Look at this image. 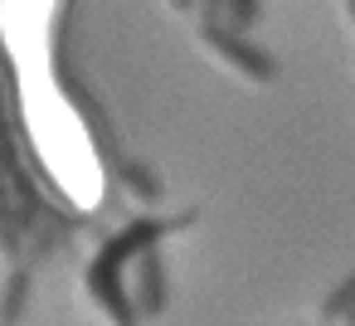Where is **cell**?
<instances>
[{
	"label": "cell",
	"instance_id": "cell-1",
	"mask_svg": "<svg viewBox=\"0 0 355 326\" xmlns=\"http://www.w3.org/2000/svg\"><path fill=\"white\" fill-rule=\"evenodd\" d=\"M195 44L224 74H234L239 83H253V88H272L277 83V59L268 49H258L248 35H229L224 25H195Z\"/></svg>",
	"mask_w": 355,
	"mask_h": 326
},
{
	"label": "cell",
	"instance_id": "cell-9",
	"mask_svg": "<svg viewBox=\"0 0 355 326\" xmlns=\"http://www.w3.org/2000/svg\"><path fill=\"white\" fill-rule=\"evenodd\" d=\"M219 10L224 0H200V25H219Z\"/></svg>",
	"mask_w": 355,
	"mask_h": 326
},
{
	"label": "cell",
	"instance_id": "cell-2",
	"mask_svg": "<svg viewBox=\"0 0 355 326\" xmlns=\"http://www.w3.org/2000/svg\"><path fill=\"white\" fill-rule=\"evenodd\" d=\"M195 219H200V209H180V214H137V219H127L122 229H112V234L98 243L93 258H103V263H112V268H127V263H137L146 248H161L166 239L195 229Z\"/></svg>",
	"mask_w": 355,
	"mask_h": 326
},
{
	"label": "cell",
	"instance_id": "cell-11",
	"mask_svg": "<svg viewBox=\"0 0 355 326\" xmlns=\"http://www.w3.org/2000/svg\"><path fill=\"white\" fill-rule=\"evenodd\" d=\"M340 15H345V30L355 35V0H340Z\"/></svg>",
	"mask_w": 355,
	"mask_h": 326
},
{
	"label": "cell",
	"instance_id": "cell-6",
	"mask_svg": "<svg viewBox=\"0 0 355 326\" xmlns=\"http://www.w3.org/2000/svg\"><path fill=\"white\" fill-rule=\"evenodd\" d=\"M30 287H35V268L30 263H10L6 277H0V326H20L25 321Z\"/></svg>",
	"mask_w": 355,
	"mask_h": 326
},
{
	"label": "cell",
	"instance_id": "cell-5",
	"mask_svg": "<svg viewBox=\"0 0 355 326\" xmlns=\"http://www.w3.org/2000/svg\"><path fill=\"white\" fill-rule=\"evenodd\" d=\"M117 180H122V195L132 200V205H141V209H156L161 200H166V180L146 166V161H117Z\"/></svg>",
	"mask_w": 355,
	"mask_h": 326
},
{
	"label": "cell",
	"instance_id": "cell-10",
	"mask_svg": "<svg viewBox=\"0 0 355 326\" xmlns=\"http://www.w3.org/2000/svg\"><path fill=\"white\" fill-rule=\"evenodd\" d=\"M161 6L175 10V15H190V10H195V0H161Z\"/></svg>",
	"mask_w": 355,
	"mask_h": 326
},
{
	"label": "cell",
	"instance_id": "cell-3",
	"mask_svg": "<svg viewBox=\"0 0 355 326\" xmlns=\"http://www.w3.org/2000/svg\"><path fill=\"white\" fill-rule=\"evenodd\" d=\"M132 307H137V316H141V326L146 321H156L166 307H171V268H166V253L161 248H146L137 263H132Z\"/></svg>",
	"mask_w": 355,
	"mask_h": 326
},
{
	"label": "cell",
	"instance_id": "cell-12",
	"mask_svg": "<svg viewBox=\"0 0 355 326\" xmlns=\"http://www.w3.org/2000/svg\"><path fill=\"white\" fill-rule=\"evenodd\" d=\"M340 326H355V311H350V316H345V321H340Z\"/></svg>",
	"mask_w": 355,
	"mask_h": 326
},
{
	"label": "cell",
	"instance_id": "cell-8",
	"mask_svg": "<svg viewBox=\"0 0 355 326\" xmlns=\"http://www.w3.org/2000/svg\"><path fill=\"white\" fill-rule=\"evenodd\" d=\"M258 20H263V0H224V10H219V25L229 35H248Z\"/></svg>",
	"mask_w": 355,
	"mask_h": 326
},
{
	"label": "cell",
	"instance_id": "cell-4",
	"mask_svg": "<svg viewBox=\"0 0 355 326\" xmlns=\"http://www.w3.org/2000/svg\"><path fill=\"white\" fill-rule=\"evenodd\" d=\"M30 229H35V224L20 214V205H15V195H10V185H6V175H0V258H6V263H20V258H25Z\"/></svg>",
	"mask_w": 355,
	"mask_h": 326
},
{
	"label": "cell",
	"instance_id": "cell-7",
	"mask_svg": "<svg viewBox=\"0 0 355 326\" xmlns=\"http://www.w3.org/2000/svg\"><path fill=\"white\" fill-rule=\"evenodd\" d=\"M350 311H355V268H350L331 292H321V302H316V326H340Z\"/></svg>",
	"mask_w": 355,
	"mask_h": 326
}]
</instances>
